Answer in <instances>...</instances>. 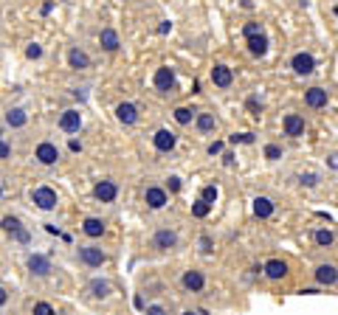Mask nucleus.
<instances>
[{"label":"nucleus","mask_w":338,"mask_h":315,"mask_svg":"<svg viewBox=\"0 0 338 315\" xmlns=\"http://www.w3.org/2000/svg\"><path fill=\"white\" fill-rule=\"evenodd\" d=\"M31 200H34L37 208H42V211H54L57 203H60V197H57V192L51 186H40L31 192Z\"/></svg>","instance_id":"1"},{"label":"nucleus","mask_w":338,"mask_h":315,"mask_svg":"<svg viewBox=\"0 0 338 315\" xmlns=\"http://www.w3.org/2000/svg\"><path fill=\"white\" fill-rule=\"evenodd\" d=\"M79 262L88 267H102L104 262H107V254H104L102 248H96V245H82V248H79Z\"/></svg>","instance_id":"2"},{"label":"nucleus","mask_w":338,"mask_h":315,"mask_svg":"<svg viewBox=\"0 0 338 315\" xmlns=\"http://www.w3.org/2000/svg\"><path fill=\"white\" fill-rule=\"evenodd\" d=\"M290 68H293V73H299V76H310V73L316 71V56L307 54V51H299V54H293V59H290Z\"/></svg>","instance_id":"3"},{"label":"nucleus","mask_w":338,"mask_h":315,"mask_svg":"<svg viewBox=\"0 0 338 315\" xmlns=\"http://www.w3.org/2000/svg\"><path fill=\"white\" fill-rule=\"evenodd\" d=\"M34 158L42 166H54L57 161H60V149H57V144H51V141H42V144H37Z\"/></svg>","instance_id":"4"},{"label":"nucleus","mask_w":338,"mask_h":315,"mask_svg":"<svg viewBox=\"0 0 338 315\" xmlns=\"http://www.w3.org/2000/svg\"><path fill=\"white\" fill-rule=\"evenodd\" d=\"M152 85H155V90L169 93L172 87H175V71H172V68H166V65H161L155 71V76H152Z\"/></svg>","instance_id":"5"},{"label":"nucleus","mask_w":338,"mask_h":315,"mask_svg":"<svg viewBox=\"0 0 338 315\" xmlns=\"http://www.w3.org/2000/svg\"><path fill=\"white\" fill-rule=\"evenodd\" d=\"M60 130L68 135L79 133V130H82V113H79V110H65V113L60 115Z\"/></svg>","instance_id":"6"},{"label":"nucleus","mask_w":338,"mask_h":315,"mask_svg":"<svg viewBox=\"0 0 338 315\" xmlns=\"http://www.w3.org/2000/svg\"><path fill=\"white\" fill-rule=\"evenodd\" d=\"M152 144H155L158 152H172V149H175V144H178V135L172 133V130L161 127L155 135H152Z\"/></svg>","instance_id":"7"},{"label":"nucleus","mask_w":338,"mask_h":315,"mask_svg":"<svg viewBox=\"0 0 338 315\" xmlns=\"http://www.w3.org/2000/svg\"><path fill=\"white\" fill-rule=\"evenodd\" d=\"M144 203L150 208H163L169 203V194H166V188H161V186H147V192H144Z\"/></svg>","instance_id":"8"},{"label":"nucleus","mask_w":338,"mask_h":315,"mask_svg":"<svg viewBox=\"0 0 338 315\" xmlns=\"http://www.w3.org/2000/svg\"><path fill=\"white\" fill-rule=\"evenodd\" d=\"M152 248H158V250L178 248V234H175V231H169V228L155 231V236H152Z\"/></svg>","instance_id":"9"},{"label":"nucleus","mask_w":338,"mask_h":315,"mask_svg":"<svg viewBox=\"0 0 338 315\" xmlns=\"http://www.w3.org/2000/svg\"><path fill=\"white\" fill-rule=\"evenodd\" d=\"M93 194H96L99 203H113L116 197H119V186H116L113 180H99L96 186H93Z\"/></svg>","instance_id":"10"},{"label":"nucleus","mask_w":338,"mask_h":315,"mask_svg":"<svg viewBox=\"0 0 338 315\" xmlns=\"http://www.w3.org/2000/svg\"><path fill=\"white\" fill-rule=\"evenodd\" d=\"M282 127H285V135H290V138H302L304 135V118L299 113H288L285 115V121H282Z\"/></svg>","instance_id":"11"},{"label":"nucleus","mask_w":338,"mask_h":315,"mask_svg":"<svg viewBox=\"0 0 338 315\" xmlns=\"http://www.w3.org/2000/svg\"><path fill=\"white\" fill-rule=\"evenodd\" d=\"M116 118H119L121 124H127V127H130V124L138 121V107H135L133 102H121L119 107H116Z\"/></svg>","instance_id":"12"},{"label":"nucleus","mask_w":338,"mask_h":315,"mask_svg":"<svg viewBox=\"0 0 338 315\" xmlns=\"http://www.w3.org/2000/svg\"><path fill=\"white\" fill-rule=\"evenodd\" d=\"M327 90L324 87H310V90H304V104L307 107H313V110H321V107H327Z\"/></svg>","instance_id":"13"},{"label":"nucleus","mask_w":338,"mask_h":315,"mask_svg":"<svg viewBox=\"0 0 338 315\" xmlns=\"http://www.w3.org/2000/svg\"><path fill=\"white\" fill-rule=\"evenodd\" d=\"M316 281H319L321 287H330L338 281V267L335 265H319L316 267Z\"/></svg>","instance_id":"14"},{"label":"nucleus","mask_w":338,"mask_h":315,"mask_svg":"<svg viewBox=\"0 0 338 315\" xmlns=\"http://www.w3.org/2000/svg\"><path fill=\"white\" fill-rule=\"evenodd\" d=\"M211 82H214L217 87H231L234 73H231L229 65H214V68H211Z\"/></svg>","instance_id":"15"},{"label":"nucleus","mask_w":338,"mask_h":315,"mask_svg":"<svg viewBox=\"0 0 338 315\" xmlns=\"http://www.w3.org/2000/svg\"><path fill=\"white\" fill-rule=\"evenodd\" d=\"M262 270H265V276L271 281H282L285 276H288V265H285L282 259H271V262H265V267H262Z\"/></svg>","instance_id":"16"},{"label":"nucleus","mask_w":338,"mask_h":315,"mask_svg":"<svg viewBox=\"0 0 338 315\" xmlns=\"http://www.w3.org/2000/svg\"><path fill=\"white\" fill-rule=\"evenodd\" d=\"M183 287H186L189 293H200L206 287V276L200 270H186L183 273Z\"/></svg>","instance_id":"17"},{"label":"nucleus","mask_w":338,"mask_h":315,"mask_svg":"<svg viewBox=\"0 0 338 315\" xmlns=\"http://www.w3.org/2000/svg\"><path fill=\"white\" fill-rule=\"evenodd\" d=\"M194 127H198L200 135H209L217 127V118H214V113H198L194 115Z\"/></svg>","instance_id":"18"},{"label":"nucleus","mask_w":338,"mask_h":315,"mask_svg":"<svg viewBox=\"0 0 338 315\" xmlns=\"http://www.w3.org/2000/svg\"><path fill=\"white\" fill-rule=\"evenodd\" d=\"M68 65H71L73 71H84V68H91V56L84 54L82 48H71L68 51Z\"/></svg>","instance_id":"19"},{"label":"nucleus","mask_w":338,"mask_h":315,"mask_svg":"<svg viewBox=\"0 0 338 315\" xmlns=\"http://www.w3.org/2000/svg\"><path fill=\"white\" fill-rule=\"evenodd\" d=\"M268 37H265V31L262 34H254V37H248V51H251L254 56H265L268 54Z\"/></svg>","instance_id":"20"},{"label":"nucleus","mask_w":338,"mask_h":315,"mask_svg":"<svg viewBox=\"0 0 338 315\" xmlns=\"http://www.w3.org/2000/svg\"><path fill=\"white\" fill-rule=\"evenodd\" d=\"M29 270L34 273V276H48V273H51V262L45 259L42 254H34V256H29Z\"/></svg>","instance_id":"21"},{"label":"nucleus","mask_w":338,"mask_h":315,"mask_svg":"<svg viewBox=\"0 0 338 315\" xmlns=\"http://www.w3.org/2000/svg\"><path fill=\"white\" fill-rule=\"evenodd\" d=\"M25 121H29V115H25L23 107H9V110H6V124H9L12 130L25 127Z\"/></svg>","instance_id":"22"},{"label":"nucleus","mask_w":338,"mask_h":315,"mask_svg":"<svg viewBox=\"0 0 338 315\" xmlns=\"http://www.w3.org/2000/svg\"><path fill=\"white\" fill-rule=\"evenodd\" d=\"M99 45H102L104 51H119V34H116L113 28H102L99 31Z\"/></svg>","instance_id":"23"},{"label":"nucleus","mask_w":338,"mask_h":315,"mask_svg":"<svg viewBox=\"0 0 338 315\" xmlns=\"http://www.w3.org/2000/svg\"><path fill=\"white\" fill-rule=\"evenodd\" d=\"M82 231H84L88 236H93V239H96V236L104 234V223H102L99 217H88V219L82 223Z\"/></svg>","instance_id":"24"},{"label":"nucleus","mask_w":338,"mask_h":315,"mask_svg":"<svg viewBox=\"0 0 338 315\" xmlns=\"http://www.w3.org/2000/svg\"><path fill=\"white\" fill-rule=\"evenodd\" d=\"M254 214L260 219H268L273 214V203L268 200V197H257V200H254Z\"/></svg>","instance_id":"25"},{"label":"nucleus","mask_w":338,"mask_h":315,"mask_svg":"<svg viewBox=\"0 0 338 315\" xmlns=\"http://www.w3.org/2000/svg\"><path fill=\"white\" fill-rule=\"evenodd\" d=\"M88 290H91L96 298H107L113 287H110V281H104V279H93L91 285H88Z\"/></svg>","instance_id":"26"},{"label":"nucleus","mask_w":338,"mask_h":315,"mask_svg":"<svg viewBox=\"0 0 338 315\" xmlns=\"http://www.w3.org/2000/svg\"><path fill=\"white\" fill-rule=\"evenodd\" d=\"M0 228L6 231V234H17V231H23V223H20V217H14V214H6V217L0 219Z\"/></svg>","instance_id":"27"},{"label":"nucleus","mask_w":338,"mask_h":315,"mask_svg":"<svg viewBox=\"0 0 338 315\" xmlns=\"http://www.w3.org/2000/svg\"><path fill=\"white\" fill-rule=\"evenodd\" d=\"M194 115H198V110H192V107H178V110H175V121L181 124V127H186V124L194 121Z\"/></svg>","instance_id":"28"},{"label":"nucleus","mask_w":338,"mask_h":315,"mask_svg":"<svg viewBox=\"0 0 338 315\" xmlns=\"http://www.w3.org/2000/svg\"><path fill=\"white\" fill-rule=\"evenodd\" d=\"M316 245H319V248H330L332 242H335V234H332L330 228H321V231H316Z\"/></svg>","instance_id":"29"},{"label":"nucleus","mask_w":338,"mask_h":315,"mask_svg":"<svg viewBox=\"0 0 338 315\" xmlns=\"http://www.w3.org/2000/svg\"><path fill=\"white\" fill-rule=\"evenodd\" d=\"M209 211H211V206H209V203H206V200H198V203H194V206H192V214H194V217H198V219L209 217Z\"/></svg>","instance_id":"30"},{"label":"nucleus","mask_w":338,"mask_h":315,"mask_svg":"<svg viewBox=\"0 0 338 315\" xmlns=\"http://www.w3.org/2000/svg\"><path fill=\"white\" fill-rule=\"evenodd\" d=\"M34 315H57V312H54V307H51L48 301H37L34 304Z\"/></svg>","instance_id":"31"},{"label":"nucleus","mask_w":338,"mask_h":315,"mask_svg":"<svg viewBox=\"0 0 338 315\" xmlns=\"http://www.w3.org/2000/svg\"><path fill=\"white\" fill-rule=\"evenodd\" d=\"M200 200H206L209 206H214V200H217V186H206L203 188V197Z\"/></svg>","instance_id":"32"},{"label":"nucleus","mask_w":338,"mask_h":315,"mask_svg":"<svg viewBox=\"0 0 338 315\" xmlns=\"http://www.w3.org/2000/svg\"><path fill=\"white\" fill-rule=\"evenodd\" d=\"M265 158H268V161H279V158H282V146L268 144V146H265Z\"/></svg>","instance_id":"33"},{"label":"nucleus","mask_w":338,"mask_h":315,"mask_svg":"<svg viewBox=\"0 0 338 315\" xmlns=\"http://www.w3.org/2000/svg\"><path fill=\"white\" fill-rule=\"evenodd\" d=\"M242 34H245V40L254 34H262V23H245L242 25Z\"/></svg>","instance_id":"34"},{"label":"nucleus","mask_w":338,"mask_h":315,"mask_svg":"<svg viewBox=\"0 0 338 315\" xmlns=\"http://www.w3.org/2000/svg\"><path fill=\"white\" fill-rule=\"evenodd\" d=\"M25 56H29V59H40V56H42V45L31 43L29 48H25Z\"/></svg>","instance_id":"35"},{"label":"nucleus","mask_w":338,"mask_h":315,"mask_svg":"<svg viewBox=\"0 0 338 315\" xmlns=\"http://www.w3.org/2000/svg\"><path fill=\"white\" fill-rule=\"evenodd\" d=\"M144 312H147V315H169V312H166V307H161V304H150V307H147Z\"/></svg>","instance_id":"36"},{"label":"nucleus","mask_w":338,"mask_h":315,"mask_svg":"<svg viewBox=\"0 0 338 315\" xmlns=\"http://www.w3.org/2000/svg\"><path fill=\"white\" fill-rule=\"evenodd\" d=\"M9 158H12V146L6 141H0V161H9Z\"/></svg>","instance_id":"37"},{"label":"nucleus","mask_w":338,"mask_h":315,"mask_svg":"<svg viewBox=\"0 0 338 315\" xmlns=\"http://www.w3.org/2000/svg\"><path fill=\"white\" fill-rule=\"evenodd\" d=\"M200 248H203L206 254H211V250H214V242H211V236H200Z\"/></svg>","instance_id":"38"},{"label":"nucleus","mask_w":338,"mask_h":315,"mask_svg":"<svg viewBox=\"0 0 338 315\" xmlns=\"http://www.w3.org/2000/svg\"><path fill=\"white\" fill-rule=\"evenodd\" d=\"M299 180H302V186H316V183H319V175H302Z\"/></svg>","instance_id":"39"},{"label":"nucleus","mask_w":338,"mask_h":315,"mask_svg":"<svg viewBox=\"0 0 338 315\" xmlns=\"http://www.w3.org/2000/svg\"><path fill=\"white\" fill-rule=\"evenodd\" d=\"M223 152V141H214V144H209V155H220Z\"/></svg>","instance_id":"40"},{"label":"nucleus","mask_w":338,"mask_h":315,"mask_svg":"<svg viewBox=\"0 0 338 315\" xmlns=\"http://www.w3.org/2000/svg\"><path fill=\"white\" fill-rule=\"evenodd\" d=\"M169 192H181V177H169Z\"/></svg>","instance_id":"41"},{"label":"nucleus","mask_w":338,"mask_h":315,"mask_svg":"<svg viewBox=\"0 0 338 315\" xmlns=\"http://www.w3.org/2000/svg\"><path fill=\"white\" fill-rule=\"evenodd\" d=\"M9 301V293H6V287H0V307Z\"/></svg>","instance_id":"42"},{"label":"nucleus","mask_w":338,"mask_h":315,"mask_svg":"<svg viewBox=\"0 0 338 315\" xmlns=\"http://www.w3.org/2000/svg\"><path fill=\"white\" fill-rule=\"evenodd\" d=\"M20 239V242H29V231H17V234H14Z\"/></svg>","instance_id":"43"},{"label":"nucleus","mask_w":338,"mask_h":315,"mask_svg":"<svg viewBox=\"0 0 338 315\" xmlns=\"http://www.w3.org/2000/svg\"><path fill=\"white\" fill-rule=\"evenodd\" d=\"M183 315H200V312H192V309H186V312H183Z\"/></svg>","instance_id":"44"},{"label":"nucleus","mask_w":338,"mask_h":315,"mask_svg":"<svg viewBox=\"0 0 338 315\" xmlns=\"http://www.w3.org/2000/svg\"><path fill=\"white\" fill-rule=\"evenodd\" d=\"M0 197H3V186H0Z\"/></svg>","instance_id":"45"},{"label":"nucleus","mask_w":338,"mask_h":315,"mask_svg":"<svg viewBox=\"0 0 338 315\" xmlns=\"http://www.w3.org/2000/svg\"><path fill=\"white\" fill-rule=\"evenodd\" d=\"M0 135H3V127H0Z\"/></svg>","instance_id":"46"}]
</instances>
